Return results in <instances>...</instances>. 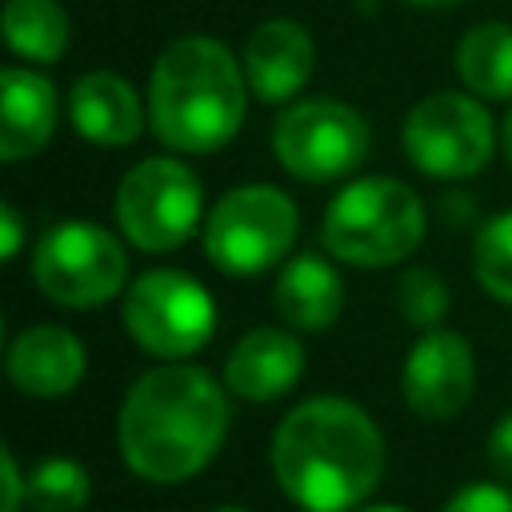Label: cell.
Returning <instances> with one entry per match:
<instances>
[{
    "mask_svg": "<svg viewBox=\"0 0 512 512\" xmlns=\"http://www.w3.org/2000/svg\"><path fill=\"white\" fill-rule=\"evenodd\" d=\"M4 44L32 64H56L68 52V12L56 0H8Z\"/></svg>",
    "mask_w": 512,
    "mask_h": 512,
    "instance_id": "19",
    "label": "cell"
},
{
    "mask_svg": "<svg viewBox=\"0 0 512 512\" xmlns=\"http://www.w3.org/2000/svg\"><path fill=\"white\" fill-rule=\"evenodd\" d=\"M128 336L156 360H184L212 340L216 304L208 288L180 268H152L124 296Z\"/></svg>",
    "mask_w": 512,
    "mask_h": 512,
    "instance_id": "9",
    "label": "cell"
},
{
    "mask_svg": "<svg viewBox=\"0 0 512 512\" xmlns=\"http://www.w3.org/2000/svg\"><path fill=\"white\" fill-rule=\"evenodd\" d=\"M300 212L276 184H240L224 192L204 220V252L220 272L252 276L280 264L296 240Z\"/></svg>",
    "mask_w": 512,
    "mask_h": 512,
    "instance_id": "5",
    "label": "cell"
},
{
    "mask_svg": "<svg viewBox=\"0 0 512 512\" xmlns=\"http://www.w3.org/2000/svg\"><path fill=\"white\" fill-rule=\"evenodd\" d=\"M272 476L304 512H356L384 480V436L344 396H308L272 432Z\"/></svg>",
    "mask_w": 512,
    "mask_h": 512,
    "instance_id": "2",
    "label": "cell"
},
{
    "mask_svg": "<svg viewBox=\"0 0 512 512\" xmlns=\"http://www.w3.org/2000/svg\"><path fill=\"white\" fill-rule=\"evenodd\" d=\"M440 512H512V492L504 484L472 480V484L456 488Z\"/></svg>",
    "mask_w": 512,
    "mask_h": 512,
    "instance_id": "23",
    "label": "cell"
},
{
    "mask_svg": "<svg viewBox=\"0 0 512 512\" xmlns=\"http://www.w3.org/2000/svg\"><path fill=\"white\" fill-rule=\"evenodd\" d=\"M320 240L328 256L356 268H388L424 240V204L396 176H364L340 188L324 212Z\"/></svg>",
    "mask_w": 512,
    "mask_h": 512,
    "instance_id": "4",
    "label": "cell"
},
{
    "mask_svg": "<svg viewBox=\"0 0 512 512\" xmlns=\"http://www.w3.org/2000/svg\"><path fill=\"white\" fill-rule=\"evenodd\" d=\"M408 4H420V8H452V4H464V0H408Z\"/></svg>",
    "mask_w": 512,
    "mask_h": 512,
    "instance_id": "28",
    "label": "cell"
},
{
    "mask_svg": "<svg viewBox=\"0 0 512 512\" xmlns=\"http://www.w3.org/2000/svg\"><path fill=\"white\" fill-rule=\"evenodd\" d=\"M276 312L296 332H324L344 312V280L340 272L316 256L304 252L288 260L276 276Z\"/></svg>",
    "mask_w": 512,
    "mask_h": 512,
    "instance_id": "17",
    "label": "cell"
},
{
    "mask_svg": "<svg viewBox=\"0 0 512 512\" xmlns=\"http://www.w3.org/2000/svg\"><path fill=\"white\" fill-rule=\"evenodd\" d=\"M200 176L176 156H148L116 188V224L140 252H172L200 224Z\"/></svg>",
    "mask_w": 512,
    "mask_h": 512,
    "instance_id": "8",
    "label": "cell"
},
{
    "mask_svg": "<svg viewBox=\"0 0 512 512\" xmlns=\"http://www.w3.org/2000/svg\"><path fill=\"white\" fill-rule=\"evenodd\" d=\"M4 364H8V380L24 396L56 400L84 380L88 356L76 332H68L64 324H28L24 332L12 336Z\"/></svg>",
    "mask_w": 512,
    "mask_h": 512,
    "instance_id": "13",
    "label": "cell"
},
{
    "mask_svg": "<svg viewBox=\"0 0 512 512\" xmlns=\"http://www.w3.org/2000/svg\"><path fill=\"white\" fill-rule=\"evenodd\" d=\"M488 464L496 468V476L512 480V412H504L488 432Z\"/></svg>",
    "mask_w": 512,
    "mask_h": 512,
    "instance_id": "25",
    "label": "cell"
},
{
    "mask_svg": "<svg viewBox=\"0 0 512 512\" xmlns=\"http://www.w3.org/2000/svg\"><path fill=\"white\" fill-rule=\"evenodd\" d=\"M60 116L56 84L24 64H8L0 72V156L8 164L40 152Z\"/></svg>",
    "mask_w": 512,
    "mask_h": 512,
    "instance_id": "15",
    "label": "cell"
},
{
    "mask_svg": "<svg viewBox=\"0 0 512 512\" xmlns=\"http://www.w3.org/2000/svg\"><path fill=\"white\" fill-rule=\"evenodd\" d=\"M400 316L412 324V328H440V320H444V312H448V304H452V296H448V284L432 272V268H412V272H404V280H400Z\"/></svg>",
    "mask_w": 512,
    "mask_h": 512,
    "instance_id": "22",
    "label": "cell"
},
{
    "mask_svg": "<svg viewBox=\"0 0 512 512\" xmlns=\"http://www.w3.org/2000/svg\"><path fill=\"white\" fill-rule=\"evenodd\" d=\"M500 144H504V156H508V164H512V108H508V116H504V128H500Z\"/></svg>",
    "mask_w": 512,
    "mask_h": 512,
    "instance_id": "27",
    "label": "cell"
},
{
    "mask_svg": "<svg viewBox=\"0 0 512 512\" xmlns=\"http://www.w3.org/2000/svg\"><path fill=\"white\" fill-rule=\"evenodd\" d=\"M368 144V120L352 104L332 96L292 100L272 124V152L280 168L308 184L348 176L364 164Z\"/></svg>",
    "mask_w": 512,
    "mask_h": 512,
    "instance_id": "7",
    "label": "cell"
},
{
    "mask_svg": "<svg viewBox=\"0 0 512 512\" xmlns=\"http://www.w3.org/2000/svg\"><path fill=\"white\" fill-rule=\"evenodd\" d=\"M92 496V476L76 456H44L28 472L32 512H80Z\"/></svg>",
    "mask_w": 512,
    "mask_h": 512,
    "instance_id": "20",
    "label": "cell"
},
{
    "mask_svg": "<svg viewBox=\"0 0 512 512\" xmlns=\"http://www.w3.org/2000/svg\"><path fill=\"white\" fill-rule=\"evenodd\" d=\"M400 388H404V404L424 420L460 416L476 388L472 344L452 328H428L404 356Z\"/></svg>",
    "mask_w": 512,
    "mask_h": 512,
    "instance_id": "11",
    "label": "cell"
},
{
    "mask_svg": "<svg viewBox=\"0 0 512 512\" xmlns=\"http://www.w3.org/2000/svg\"><path fill=\"white\" fill-rule=\"evenodd\" d=\"M0 232H4V260H16V252H20V240H24V228H20V212L12 208V204H4L0 208Z\"/></svg>",
    "mask_w": 512,
    "mask_h": 512,
    "instance_id": "26",
    "label": "cell"
},
{
    "mask_svg": "<svg viewBox=\"0 0 512 512\" xmlns=\"http://www.w3.org/2000/svg\"><path fill=\"white\" fill-rule=\"evenodd\" d=\"M0 476H4V496H0V512H20L28 504V476L20 472L12 448L0 452Z\"/></svg>",
    "mask_w": 512,
    "mask_h": 512,
    "instance_id": "24",
    "label": "cell"
},
{
    "mask_svg": "<svg viewBox=\"0 0 512 512\" xmlns=\"http://www.w3.org/2000/svg\"><path fill=\"white\" fill-rule=\"evenodd\" d=\"M456 72L472 96L508 100L512 96V24L484 20L460 36Z\"/></svg>",
    "mask_w": 512,
    "mask_h": 512,
    "instance_id": "18",
    "label": "cell"
},
{
    "mask_svg": "<svg viewBox=\"0 0 512 512\" xmlns=\"http://www.w3.org/2000/svg\"><path fill=\"white\" fill-rule=\"evenodd\" d=\"M356 512H408V508H400V504H364Z\"/></svg>",
    "mask_w": 512,
    "mask_h": 512,
    "instance_id": "29",
    "label": "cell"
},
{
    "mask_svg": "<svg viewBox=\"0 0 512 512\" xmlns=\"http://www.w3.org/2000/svg\"><path fill=\"white\" fill-rule=\"evenodd\" d=\"M72 128L100 148H124L140 136L148 120V104H140L136 88L116 72H84L68 92Z\"/></svg>",
    "mask_w": 512,
    "mask_h": 512,
    "instance_id": "16",
    "label": "cell"
},
{
    "mask_svg": "<svg viewBox=\"0 0 512 512\" xmlns=\"http://www.w3.org/2000/svg\"><path fill=\"white\" fill-rule=\"evenodd\" d=\"M240 64H244V76H248V88L256 100L288 104L312 80L316 44L304 24L276 16V20H264L260 28H252V36L244 40Z\"/></svg>",
    "mask_w": 512,
    "mask_h": 512,
    "instance_id": "12",
    "label": "cell"
},
{
    "mask_svg": "<svg viewBox=\"0 0 512 512\" xmlns=\"http://www.w3.org/2000/svg\"><path fill=\"white\" fill-rule=\"evenodd\" d=\"M228 436L220 380L184 360L144 372L120 404L116 448L128 472L148 484H184L204 472Z\"/></svg>",
    "mask_w": 512,
    "mask_h": 512,
    "instance_id": "1",
    "label": "cell"
},
{
    "mask_svg": "<svg viewBox=\"0 0 512 512\" xmlns=\"http://www.w3.org/2000/svg\"><path fill=\"white\" fill-rule=\"evenodd\" d=\"M244 64L212 36L172 40L148 76V128L172 152L224 148L248 112Z\"/></svg>",
    "mask_w": 512,
    "mask_h": 512,
    "instance_id": "3",
    "label": "cell"
},
{
    "mask_svg": "<svg viewBox=\"0 0 512 512\" xmlns=\"http://www.w3.org/2000/svg\"><path fill=\"white\" fill-rule=\"evenodd\" d=\"M212 512H248V508H236V504H224V508H212Z\"/></svg>",
    "mask_w": 512,
    "mask_h": 512,
    "instance_id": "30",
    "label": "cell"
},
{
    "mask_svg": "<svg viewBox=\"0 0 512 512\" xmlns=\"http://www.w3.org/2000/svg\"><path fill=\"white\" fill-rule=\"evenodd\" d=\"M304 376V348L288 328L244 332L224 360V388L240 400L268 404L296 388Z\"/></svg>",
    "mask_w": 512,
    "mask_h": 512,
    "instance_id": "14",
    "label": "cell"
},
{
    "mask_svg": "<svg viewBox=\"0 0 512 512\" xmlns=\"http://www.w3.org/2000/svg\"><path fill=\"white\" fill-rule=\"evenodd\" d=\"M472 272L492 300L512 304V212H496L480 224L472 244Z\"/></svg>",
    "mask_w": 512,
    "mask_h": 512,
    "instance_id": "21",
    "label": "cell"
},
{
    "mask_svg": "<svg viewBox=\"0 0 512 512\" xmlns=\"http://www.w3.org/2000/svg\"><path fill=\"white\" fill-rule=\"evenodd\" d=\"M496 148L488 108L464 92H432L404 116V152L432 180L476 176Z\"/></svg>",
    "mask_w": 512,
    "mask_h": 512,
    "instance_id": "10",
    "label": "cell"
},
{
    "mask_svg": "<svg viewBox=\"0 0 512 512\" xmlns=\"http://www.w3.org/2000/svg\"><path fill=\"white\" fill-rule=\"evenodd\" d=\"M36 288L64 308L108 304L128 280L124 244L92 220H60L32 248Z\"/></svg>",
    "mask_w": 512,
    "mask_h": 512,
    "instance_id": "6",
    "label": "cell"
}]
</instances>
